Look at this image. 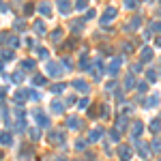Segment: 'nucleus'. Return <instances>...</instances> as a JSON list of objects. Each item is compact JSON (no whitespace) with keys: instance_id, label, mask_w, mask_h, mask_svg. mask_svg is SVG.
<instances>
[{"instance_id":"obj_1","label":"nucleus","mask_w":161,"mask_h":161,"mask_svg":"<svg viewBox=\"0 0 161 161\" xmlns=\"http://www.w3.org/2000/svg\"><path fill=\"white\" fill-rule=\"evenodd\" d=\"M116 15H118V11H116L114 6L105 9V13H103V17H101V26H108V22H112V19H114Z\"/></svg>"},{"instance_id":"obj_2","label":"nucleus","mask_w":161,"mask_h":161,"mask_svg":"<svg viewBox=\"0 0 161 161\" xmlns=\"http://www.w3.org/2000/svg\"><path fill=\"white\" fill-rule=\"evenodd\" d=\"M45 69H47V73H49L52 78H60V75H62V67H60L58 62H47Z\"/></svg>"},{"instance_id":"obj_3","label":"nucleus","mask_w":161,"mask_h":161,"mask_svg":"<svg viewBox=\"0 0 161 161\" xmlns=\"http://www.w3.org/2000/svg\"><path fill=\"white\" fill-rule=\"evenodd\" d=\"M118 69H121V58H114V60L108 65V75H116Z\"/></svg>"},{"instance_id":"obj_4","label":"nucleus","mask_w":161,"mask_h":161,"mask_svg":"<svg viewBox=\"0 0 161 161\" xmlns=\"http://www.w3.org/2000/svg\"><path fill=\"white\" fill-rule=\"evenodd\" d=\"M56 4H58V11L65 13V15L71 11V2H69V0H56Z\"/></svg>"},{"instance_id":"obj_5","label":"nucleus","mask_w":161,"mask_h":161,"mask_svg":"<svg viewBox=\"0 0 161 161\" xmlns=\"http://www.w3.org/2000/svg\"><path fill=\"white\" fill-rule=\"evenodd\" d=\"M0 144H4V146L13 144V135H11L9 131H2V133H0Z\"/></svg>"},{"instance_id":"obj_6","label":"nucleus","mask_w":161,"mask_h":161,"mask_svg":"<svg viewBox=\"0 0 161 161\" xmlns=\"http://www.w3.org/2000/svg\"><path fill=\"white\" fill-rule=\"evenodd\" d=\"M28 99V90H17L15 92V103H24Z\"/></svg>"},{"instance_id":"obj_7","label":"nucleus","mask_w":161,"mask_h":161,"mask_svg":"<svg viewBox=\"0 0 161 161\" xmlns=\"http://www.w3.org/2000/svg\"><path fill=\"white\" fill-rule=\"evenodd\" d=\"M37 125H41V127H49V118H47L45 114L37 112Z\"/></svg>"},{"instance_id":"obj_8","label":"nucleus","mask_w":161,"mask_h":161,"mask_svg":"<svg viewBox=\"0 0 161 161\" xmlns=\"http://www.w3.org/2000/svg\"><path fill=\"white\" fill-rule=\"evenodd\" d=\"M73 88H75V90H82V92H86V90H88V84H86L84 80H75V82H73Z\"/></svg>"},{"instance_id":"obj_9","label":"nucleus","mask_w":161,"mask_h":161,"mask_svg":"<svg viewBox=\"0 0 161 161\" xmlns=\"http://www.w3.org/2000/svg\"><path fill=\"white\" fill-rule=\"evenodd\" d=\"M67 125H69L71 129H80V127H82V121L78 118V116H71V118L67 121Z\"/></svg>"},{"instance_id":"obj_10","label":"nucleus","mask_w":161,"mask_h":161,"mask_svg":"<svg viewBox=\"0 0 161 161\" xmlns=\"http://www.w3.org/2000/svg\"><path fill=\"white\" fill-rule=\"evenodd\" d=\"M150 58H153V49L150 47H144L142 49V62H148Z\"/></svg>"},{"instance_id":"obj_11","label":"nucleus","mask_w":161,"mask_h":161,"mask_svg":"<svg viewBox=\"0 0 161 161\" xmlns=\"http://www.w3.org/2000/svg\"><path fill=\"white\" fill-rule=\"evenodd\" d=\"M52 112H54V114H62V112H65V105H62L60 101H54V103H52Z\"/></svg>"},{"instance_id":"obj_12","label":"nucleus","mask_w":161,"mask_h":161,"mask_svg":"<svg viewBox=\"0 0 161 161\" xmlns=\"http://www.w3.org/2000/svg\"><path fill=\"white\" fill-rule=\"evenodd\" d=\"M49 140H52V142H58V144H62V142H65V135H62V133H56V131H52V133H49Z\"/></svg>"},{"instance_id":"obj_13","label":"nucleus","mask_w":161,"mask_h":161,"mask_svg":"<svg viewBox=\"0 0 161 161\" xmlns=\"http://www.w3.org/2000/svg\"><path fill=\"white\" fill-rule=\"evenodd\" d=\"M0 60H2V62H4V60H13V49H2Z\"/></svg>"},{"instance_id":"obj_14","label":"nucleus","mask_w":161,"mask_h":161,"mask_svg":"<svg viewBox=\"0 0 161 161\" xmlns=\"http://www.w3.org/2000/svg\"><path fill=\"white\" fill-rule=\"evenodd\" d=\"M101 135H103V129H95V131H92V133L88 135V140H90V142H97V140H99Z\"/></svg>"},{"instance_id":"obj_15","label":"nucleus","mask_w":161,"mask_h":161,"mask_svg":"<svg viewBox=\"0 0 161 161\" xmlns=\"http://www.w3.org/2000/svg\"><path fill=\"white\" fill-rule=\"evenodd\" d=\"M142 129H144V127H142V122H135V125H133V129H131V135H133V138H138V135L142 133Z\"/></svg>"},{"instance_id":"obj_16","label":"nucleus","mask_w":161,"mask_h":161,"mask_svg":"<svg viewBox=\"0 0 161 161\" xmlns=\"http://www.w3.org/2000/svg\"><path fill=\"white\" fill-rule=\"evenodd\" d=\"M138 150H140V155H142V157H148V155H150V150H148V146H146V144H142V142L138 144Z\"/></svg>"},{"instance_id":"obj_17","label":"nucleus","mask_w":161,"mask_h":161,"mask_svg":"<svg viewBox=\"0 0 161 161\" xmlns=\"http://www.w3.org/2000/svg\"><path fill=\"white\" fill-rule=\"evenodd\" d=\"M39 11L43 13V15H52V9H49V4H47V2H41V4H39Z\"/></svg>"},{"instance_id":"obj_18","label":"nucleus","mask_w":161,"mask_h":161,"mask_svg":"<svg viewBox=\"0 0 161 161\" xmlns=\"http://www.w3.org/2000/svg\"><path fill=\"white\" fill-rule=\"evenodd\" d=\"M133 84H135L133 75H127V80H125V90H131V88H133Z\"/></svg>"},{"instance_id":"obj_19","label":"nucleus","mask_w":161,"mask_h":161,"mask_svg":"<svg viewBox=\"0 0 161 161\" xmlns=\"http://www.w3.org/2000/svg\"><path fill=\"white\" fill-rule=\"evenodd\" d=\"M65 88H67L65 84H54V86H52V92H54V95H60Z\"/></svg>"},{"instance_id":"obj_20","label":"nucleus","mask_w":161,"mask_h":161,"mask_svg":"<svg viewBox=\"0 0 161 161\" xmlns=\"http://www.w3.org/2000/svg\"><path fill=\"white\" fill-rule=\"evenodd\" d=\"M157 103H159V95H153V97L148 99V103H146V105H148V108H155Z\"/></svg>"},{"instance_id":"obj_21","label":"nucleus","mask_w":161,"mask_h":161,"mask_svg":"<svg viewBox=\"0 0 161 161\" xmlns=\"http://www.w3.org/2000/svg\"><path fill=\"white\" fill-rule=\"evenodd\" d=\"M121 155L125 159H129V157H131V148H129V146H121Z\"/></svg>"},{"instance_id":"obj_22","label":"nucleus","mask_w":161,"mask_h":161,"mask_svg":"<svg viewBox=\"0 0 161 161\" xmlns=\"http://www.w3.org/2000/svg\"><path fill=\"white\" fill-rule=\"evenodd\" d=\"M9 37H11L9 32H0V45H6L9 43Z\"/></svg>"},{"instance_id":"obj_23","label":"nucleus","mask_w":161,"mask_h":161,"mask_svg":"<svg viewBox=\"0 0 161 161\" xmlns=\"http://www.w3.org/2000/svg\"><path fill=\"white\" fill-rule=\"evenodd\" d=\"M22 69H35V60H24L22 62Z\"/></svg>"},{"instance_id":"obj_24","label":"nucleus","mask_w":161,"mask_h":161,"mask_svg":"<svg viewBox=\"0 0 161 161\" xmlns=\"http://www.w3.org/2000/svg\"><path fill=\"white\" fill-rule=\"evenodd\" d=\"M52 39H54V41H60V39H62V30H60V28H58V30H54V32H52Z\"/></svg>"},{"instance_id":"obj_25","label":"nucleus","mask_w":161,"mask_h":161,"mask_svg":"<svg viewBox=\"0 0 161 161\" xmlns=\"http://www.w3.org/2000/svg\"><path fill=\"white\" fill-rule=\"evenodd\" d=\"M146 75H148V82H155V80H157V71H155V69H148V73H146Z\"/></svg>"},{"instance_id":"obj_26","label":"nucleus","mask_w":161,"mask_h":161,"mask_svg":"<svg viewBox=\"0 0 161 161\" xmlns=\"http://www.w3.org/2000/svg\"><path fill=\"white\" fill-rule=\"evenodd\" d=\"M35 30H37L39 35H43V32H45V26H43V22H37V24H35Z\"/></svg>"},{"instance_id":"obj_27","label":"nucleus","mask_w":161,"mask_h":161,"mask_svg":"<svg viewBox=\"0 0 161 161\" xmlns=\"http://www.w3.org/2000/svg\"><path fill=\"white\" fill-rule=\"evenodd\" d=\"M159 129H161V122L159 121H153V122H150V131H155V133H157Z\"/></svg>"},{"instance_id":"obj_28","label":"nucleus","mask_w":161,"mask_h":161,"mask_svg":"<svg viewBox=\"0 0 161 161\" xmlns=\"http://www.w3.org/2000/svg\"><path fill=\"white\" fill-rule=\"evenodd\" d=\"M116 127H118V129L122 131V129L127 127V118H122V116H121V118H118V122H116Z\"/></svg>"},{"instance_id":"obj_29","label":"nucleus","mask_w":161,"mask_h":161,"mask_svg":"<svg viewBox=\"0 0 161 161\" xmlns=\"http://www.w3.org/2000/svg\"><path fill=\"white\" fill-rule=\"evenodd\" d=\"M37 54H39L41 58H47V56H49V52H47L45 47H39V49H37Z\"/></svg>"},{"instance_id":"obj_30","label":"nucleus","mask_w":161,"mask_h":161,"mask_svg":"<svg viewBox=\"0 0 161 161\" xmlns=\"http://www.w3.org/2000/svg\"><path fill=\"white\" fill-rule=\"evenodd\" d=\"M13 80H15V82H24V71L19 69V71H17V73L13 75Z\"/></svg>"},{"instance_id":"obj_31","label":"nucleus","mask_w":161,"mask_h":161,"mask_svg":"<svg viewBox=\"0 0 161 161\" xmlns=\"http://www.w3.org/2000/svg\"><path fill=\"white\" fill-rule=\"evenodd\" d=\"M75 9H78V11H84V9H86V0H78V2H75Z\"/></svg>"},{"instance_id":"obj_32","label":"nucleus","mask_w":161,"mask_h":161,"mask_svg":"<svg viewBox=\"0 0 161 161\" xmlns=\"http://www.w3.org/2000/svg\"><path fill=\"white\" fill-rule=\"evenodd\" d=\"M138 90H140V92H146V90H148V84H146V82H140V84H138Z\"/></svg>"},{"instance_id":"obj_33","label":"nucleus","mask_w":161,"mask_h":161,"mask_svg":"<svg viewBox=\"0 0 161 161\" xmlns=\"http://www.w3.org/2000/svg\"><path fill=\"white\" fill-rule=\"evenodd\" d=\"M9 45H11V47H17V45H19L17 37H9Z\"/></svg>"},{"instance_id":"obj_34","label":"nucleus","mask_w":161,"mask_h":161,"mask_svg":"<svg viewBox=\"0 0 161 161\" xmlns=\"http://www.w3.org/2000/svg\"><path fill=\"white\" fill-rule=\"evenodd\" d=\"M24 28H26V24H24L22 19H17V22H15V30H24Z\"/></svg>"},{"instance_id":"obj_35","label":"nucleus","mask_w":161,"mask_h":161,"mask_svg":"<svg viewBox=\"0 0 161 161\" xmlns=\"http://www.w3.org/2000/svg\"><path fill=\"white\" fill-rule=\"evenodd\" d=\"M32 11H35V4H26V9H24V13H26V15H30Z\"/></svg>"},{"instance_id":"obj_36","label":"nucleus","mask_w":161,"mask_h":161,"mask_svg":"<svg viewBox=\"0 0 161 161\" xmlns=\"http://www.w3.org/2000/svg\"><path fill=\"white\" fill-rule=\"evenodd\" d=\"M35 84H37V86H43V84H45V78L37 75V78H35Z\"/></svg>"},{"instance_id":"obj_37","label":"nucleus","mask_w":161,"mask_h":161,"mask_svg":"<svg viewBox=\"0 0 161 161\" xmlns=\"http://www.w3.org/2000/svg\"><path fill=\"white\" fill-rule=\"evenodd\" d=\"M82 28H84V22H75V26H73V30H75V32H80Z\"/></svg>"},{"instance_id":"obj_38","label":"nucleus","mask_w":161,"mask_h":161,"mask_svg":"<svg viewBox=\"0 0 161 161\" xmlns=\"http://www.w3.org/2000/svg\"><path fill=\"white\" fill-rule=\"evenodd\" d=\"M78 105H80V110H84V108H88V99H82L80 103H78Z\"/></svg>"},{"instance_id":"obj_39","label":"nucleus","mask_w":161,"mask_h":161,"mask_svg":"<svg viewBox=\"0 0 161 161\" xmlns=\"http://www.w3.org/2000/svg\"><path fill=\"white\" fill-rule=\"evenodd\" d=\"M150 28H153V30H157V32H161V22H155Z\"/></svg>"},{"instance_id":"obj_40","label":"nucleus","mask_w":161,"mask_h":161,"mask_svg":"<svg viewBox=\"0 0 161 161\" xmlns=\"http://www.w3.org/2000/svg\"><path fill=\"white\" fill-rule=\"evenodd\" d=\"M125 4H127V9H135V2L133 0H125Z\"/></svg>"},{"instance_id":"obj_41","label":"nucleus","mask_w":161,"mask_h":161,"mask_svg":"<svg viewBox=\"0 0 161 161\" xmlns=\"http://www.w3.org/2000/svg\"><path fill=\"white\" fill-rule=\"evenodd\" d=\"M24 129H26V122L19 121V122H17V131H24Z\"/></svg>"},{"instance_id":"obj_42","label":"nucleus","mask_w":161,"mask_h":161,"mask_svg":"<svg viewBox=\"0 0 161 161\" xmlns=\"http://www.w3.org/2000/svg\"><path fill=\"white\" fill-rule=\"evenodd\" d=\"M32 138H35V140H39V138H41V131H39V129H32Z\"/></svg>"},{"instance_id":"obj_43","label":"nucleus","mask_w":161,"mask_h":161,"mask_svg":"<svg viewBox=\"0 0 161 161\" xmlns=\"http://www.w3.org/2000/svg\"><path fill=\"white\" fill-rule=\"evenodd\" d=\"M110 138H112L114 142H118V133H116V131H110Z\"/></svg>"},{"instance_id":"obj_44","label":"nucleus","mask_w":161,"mask_h":161,"mask_svg":"<svg viewBox=\"0 0 161 161\" xmlns=\"http://www.w3.org/2000/svg\"><path fill=\"white\" fill-rule=\"evenodd\" d=\"M84 146H86V142H82V140H80V142H78V144H75V148H78V150H82Z\"/></svg>"},{"instance_id":"obj_45","label":"nucleus","mask_w":161,"mask_h":161,"mask_svg":"<svg viewBox=\"0 0 161 161\" xmlns=\"http://www.w3.org/2000/svg\"><path fill=\"white\" fill-rule=\"evenodd\" d=\"M92 17H95V11H92V9H90V11H88V13H86V19H92Z\"/></svg>"},{"instance_id":"obj_46","label":"nucleus","mask_w":161,"mask_h":161,"mask_svg":"<svg viewBox=\"0 0 161 161\" xmlns=\"http://www.w3.org/2000/svg\"><path fill=\"white\" fill-rule=\"evenodd\" d=\"M155 45H157V47H161V37H157V39H155Z\"/></svg>"},{"instance_id":"obj_47","label":"nucleus","mask_w":161,"mask_h":161,"mask_svg":"<svg viewBox=\"0 0 161 161\" xmlns=\"http://www.w3.org/2000/svg\"><path fill=\"white\" fill-rule=\"evenodd\" d=\"M0 11H6V6L2 4V0H0Z\"/></svg>"},{"instance_id":"obj_48","label":"nucleus","mask_w":161,"mask_h":161,"mask_svg":"<svg viewBox=\"0 0 161 161\" xmlns=\"http://www.w3.org/2000/svg\"><path fill=\"white\" fill-rule=\"evenodd\" d=\"M0 69H2V60H0Z\"/></svg>"}]
</instances>
